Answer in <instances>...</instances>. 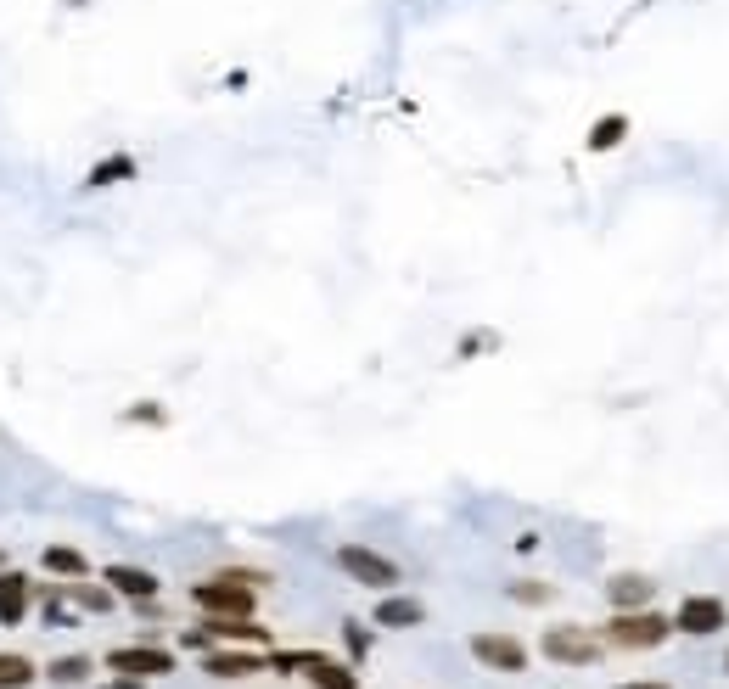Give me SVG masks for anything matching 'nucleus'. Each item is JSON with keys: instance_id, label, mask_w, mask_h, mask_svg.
<instances>
[{"instance_id": "nucleus-1", "label": "nucleus", "mask_w": 729, "mask_h": 689, "mask_svg": "<svg viewBox=\"0 0 729 689\" xmlns=\"http://www.w3.org/2000/svg\"><path fill=\"white\" fill-rule=\"evenodd\" d=\"M270 583V572H253V566H225V572L191 583V605L202 617H253L258 611V589Z\"/></svg>"}, {"instance_id": "nucleus-2", "label": "nucleus", "mask_w": 729, "mask_h": 689, "mask_svg": "<svg viewBox=\"0 0 729 689\" xmlns=\"http://www.w3.org/2000/svg\"><path fill=\"white\" fill-rule=\"evenodd\" d=\"M595 633L606 639V650H662L673 639V617H662L657 605H645V611H612Z\"/></svg>"}, {"instance_id": "nucleus-3", "label": "nucleus", "mask_w": 729, "mask_h": 689, "mask_svg": "<svg viewBox=\"0 0 729 689\" xmlns=\"http://www.w3.org/2000/svg\"><path fill=\"white\" fill-rule=\"evenodd\" d=\"M331 561H337V572H343L348 583H359V589H371V594H393L404 583L399 561L382 555V549H371V544H337Z\"/></svg>"}, {"instance_id": "nucleus-4", "label": "nucleus", "mask_w": 729, "mask_h": 689, "mask_svg": "<svg viewBox=\"0 0 729 689\" xmlns=\"http://www.w3.org/2000/svg\"><path fill=\"white\" fill-rule=\"evenodd\" d=\"M539 650H544V661H556V667H595V661L606 656V639L595 628H584V622H550V628L539 633Z\"/></svg>"}, {"instance_id": "nucleus-5", "label": "nucleus", "mask_w": 729, "mask_h": 689, "mask_svg": "<svg viewBox=\"0 0 729 689\" xmlns=\"http://www.w3.org/2000/svg\"><path fill=\"white\" fill-rule=\"evenodd\" d=\"M270 667H281V673H303L315 689H359L354 667L337 661V656H326V650H281Z\"/></svg>"}, {"instance_id": "nucleus-6", "label": "nucleus", "mask_w": 729, "mask_h": 689, "mask_svg": "<svg viewBox=\"0 0 729 689\" xmlns=\"http://www.w3.org/2000/svg\"><path fill=\"white\" fill-rule=\"evenodd\" d=\"M466 650H472L477 667H488V673H528V645L516 639V633H500V628H483L466 639Z\"/></svg>"}, {"instance_id": "nucleus-7", "label": "nucleus", "mask_w": 729, "mask_h": 689, "mask_svg": "<svg viewBox=\"0 0 729 689\" xmlns=\"http://www.w3.org/2000/svg\"><path fill=\"white\" fill-rule=\"evenodd\" d=\"M724 628H729V605L718 594H685L679 611H673V633H685V639H713Z\"/></svg>"}, {"instance_id": "nucleus-8", "label": "nucleus", "mask_w": 729, "mask_h": 689, "mask_svg": "<svg viewBox=\"0 0 729 689\" xmlns=\"http://www.w3.org/2000/svg\"><path fill=\"white\" fill-rule=\"evenodd\" d=\"M107 673H124V678H169L174 673V650L163 645H118L107 650Z\"/></svg>"}, {"instance_id": "nucleus-9", "label": "nucleus", "mask_w": 729, "mask_h": 689, "mask_svg": "<svg viewBox=\"0 0 729 689\" xmlns=\"http://www.w3.org/2000/svg\"><path fill=\"white\" fill-rule=\"evenodd\" d=\"M101 583H107L113 594H124V600H135V605H146V600H158V594H163V577L158 572H146V566H124V561L107 566Z\"/></svg>"}, {"instance_id": "nucleus-10", "label": "nucleus", "mask_w": 729, "mask_h": 689, "mask_svg": "<svg viewBox=\"0 0 729 689\" xmlns=\"http://www.w3.org/2000/svg\"><path fill=\"white\" fill-rule=\"evenodd\" d=\"M606 600H612V611H645L657 600V583L645 572H612L606 577Z\"/></svg>"}, {"instance_id": "nucleus-11", "label": "nucleus", "mask_w": 729, "mask_h": 689, "mask_svg": "<svg viewBox=\"0 0 729 689\" xmlns=\"http://www.w3.org/2000/svg\"><path fill=\"white\" fill-rule=\"evenodd\" d=\"M202 667H208V673L214 678H258V673H270V656H258L253 645L247 650H208V656H202Z\"/></svg>"}, {"instance_id": "nucleus-12", "label": "nucleus", "mask_w": 729, "mask_h": 689, "mask_svg": "<svg viewBox=\"0 0 729 689\" xmlns=\"http://www.w3.org/2000/svg\"><path fill=\"white\" fill-rule=\"evenodd\" d=\"M202 628H208V639H225V645H253V650H264L270 645V628H264V622H253V617H208L202 622Z\"/></svg>"}, {"instance_id": "nucleus-13", "label": "nucleus", "mask_w": 729, "mask_h": 689, "mask_svg": "<svg viewBox=\"0 0 729 689\" xmlns=\"http://www.w3.org/2000/svg\"><path fill=\"white\" fill-rule=\"evenodd\" d=\"M427 622V605L421 600H410V594H382L376 600V628H393V633H404V628H421Z\"/></svg>"}, {"instance_id": "nucleus-14", "label": "nucleus", "mask_w": 729, "mask_h": 689, "mask_svg": "<svg viewBox=\"0 0 729 689\" xmlns=\"http://www.w3.org/2000/svg\"><path fill=\"white\" fill-rule=\"evenodd\" d=\"M29 617V577L0 566V628H17Z\"/></svg>"}, {"instance_id": "nucleus-15", "label": "nucleus", "mask_w": 729, "mask_h": 689, "mask_svg": "<svg viewBox=\"0 0 729 689\" xmlns=\"http://www.w3.org/2000/svg\"><path fill=\"white\" fill-rule=\"evenodd\" d=\"M118 180H135V157H129V152L101 157L96 169L85 174V185H90V191H101V185H118Z\"/></svg>"}, {"instance_id": "nucleus-16", "label": "nucleus", "mask_w": 729, "mask_h": 689, "mask_svg": "<svg viewBox=\"0 0 729 689\" xmlns=\"http://www.w3.org/2000/svg\"><path fill=\"white\" fill-rule=\"evenodd\" d=\"M40 561H45V572H57V577H85L90 572V561L73 544H45Z\"/></svg>"}, {"instance_id": "nucleus-17", "label": "nucleus", "mask_w": 729, "mask_h": 689, "mask_svg": "<svg viewBox=\"0 0 729 689\" xmlns=\"http://www.w3.org/2000/svg\"><path fill=\"white\" fill-rule=\"evenodd\" d=\"M34 678H40V667H34L29 656H17V650H0V689H29Z\"/></svg>"}, {"instance_id": "nucleus-18", "label": "nucleus", "mask_w": 729, "mask_h": 689, "mask_svg": "<svg viewBox=\"0 0 729 689\" xmlns=\"http://www.w3.org/2000/svg\"><path fill=\"white\" fill-rule=\"evenodd\" d=\"M623 135H629V118L623 113L595 118V129H589V152H612V146H623Z\"/></svg>"}, {"instance_id": "nucleus-19", "label": "nucleus", "mask_w": 729, "mask_h": 689, "mask_svg": "<svg viewBox=\"0 0 729 689\" xmlns=\"http://www.w3.org/2000/svg\"><path fill=\"white\" fill-rule=\"evenodd\" d=\"M505 594H511L516 605H550V600H556V583H539V577H516V583H505Z\"/></svg>"}, {"instance_id": "nucleus-20", "label": "nucleus", "mask_w": 729, "mask_h": 689, "mask_svg": "<svg viewBox=\"0 0 729 689\" xmlns=\"http://www.w3.org/2000/svg\"><path fill=\"white\" fill-rule=\"evenodd\" d=\"M45 678H51V684H85L90 678V656H57L51 661V667H45Z\"/></svg>"}, {"instance_id": "nucleus-21", "label": "nucleus", "mask_w": 729, "mask_h": 689, "mask_svg": "<svg viewBox=\"0 0 729 689\" xmlns=\"http://www.w3.org/2000/svg\"><path fill=\"white\" fill-rule=\"evenodd\" d=\"M62 594H73L85 611H113V600H118L113 589H90V583H79V577H73V583H62Z\"/></svg>"}, {"instance_id": "nucleus-22", "label": "nucleus", "mask_w": 729, "mask_h": 689, "mask_svg": "<svg viewBox=\"0 0 729 689\" xmlns=\"http://www.w3.org/2000/svg\"><path fill=\"white\" fill-rule=\"evenodd\" d=\"M129 421H152V426H163V409H146V404H141V409H129Z\"/></svg>"}, {"instance_id": "nucleus-23", "label": "nucleus", "mask_w": 729, "mask_h": 689, "mask_svg": "<svg viewBox=\"0 0 729 689\" xmlns=\"http://www.w3.org/2000/svg\"><path fill=\"white\" fill-rule=\"evenodd\" d=\"M617 689H668L662 678H629V684H617Z\"/></svg>"}, {"instance_id": "nucleus-24", "label": "nucleus", "mask_w": 729, "mask_h": 689, "mask_svg": "<svg viewBox=\"0 0 729 689\" xmlns=\"http://www.w3.org/2000/svg\"><path fill=\"white\" fill-rule=\"evenodd\" d=\"M107 689H141V678H118V684H107Z\"/></svg>"}]
</instances>
